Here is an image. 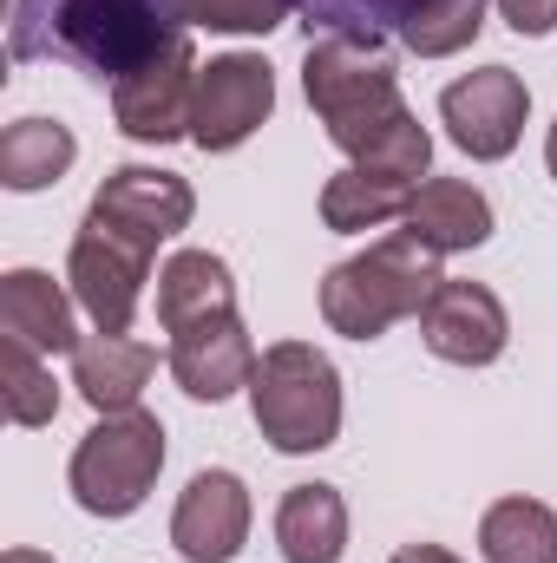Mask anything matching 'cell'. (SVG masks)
Instances as JSON below:
<instances>
[{
  "label": "cell",
  "mask_w": 557,
  "mask_h": 563,
  "mask_svg": "<svg viewBox=\"0 0 557 563\" xmlns=\"http://www.w3.org/2000/svg\"><path fill=\"white\" fill-rule=\"evenodd\" d=\"M302 92H308L315 119L328 125L335 151H348V164L401 177V184L426 177L433 139L401 99V73H394L387 40H348V33L315 40L302 59Z\"/></svg>",
  "instance_id": "cell-1"
},
{
  "label": "cell",
  "mask_w": 557,
  "mask_h": 563,
  "mask_svg": "<svg viewBox=\"0 0 557 563\" xmlns=\"http://www.w3.org/2000/svg\"><path fill=\"white\" fill-rule=\"evenodd\" d=\"M184 0H13V59H66L92 79H125L184 40Z\"/></svg>",
  "instance_id": "cell-2"
},
{
  "label": "cell",
  "mask_w": 557,
  "mask_h": 563,
  "mask_svg": "<svg viewBox=\"0 0 557 563\" xmlns=\"http://www.w3.org/2000/svg\"><path fill=\"white\" fill-rule=\"evenodd\" d=\"M439 256L419 243L414 230H394L381 243H368L361 256L335 263L328 282H321V321L348 341H381L394 321H407L433 301L439 288Z\"/></svg>",
  "instance_id": "cell-3"
},
{
  "label": "cell",
  "mask_w": 557,
  "mask_h": 563,
  "mask_svg": "<svg viewBox=\"0 0 557 563\" xmlns=\"http://www.w3.org/2000/svg\"><path fill=\"white\" fill-rule=\"evenodd\" d=\"M250 413H256V432L288 459L328 452L341 439V374H335V361L308 341L263 347L256 380H250Z\"/></svg>",
  "instance_id": "cell-4"
},
{
  "label": "cell",
  "mask_w": 557,
  "mask_h": 563,
  "mask_svg": "<svg viewBox=\"0 0 557 563\" xmlns=\"http://www.w3.org/2000/svg\"><path fill=\"white\" fill-rule=\"evenodd\" d=\"M157 472H164V426H157V413L132 407V413H99V426L73 445L66 485H73L79 511H92V518H132L151 498Z\"/></svg>",
  "instance_id": "cell-5"
},
{
  "label": "cell",
  "mask_w": 557,
  "mask_h": 563,
  "mask_svg": "<svg viewBox=\"0 0 557 563\" xmlns=\"http://www.w3.org/2000/svg\"><path fill=\"white\" fill-rule=\"evenodd\" d=\"M66 282H73V301L92 314V328L125 334L144 301V282H151V250L106 230L99 217H86L73 236V256H66Z\"/></svg>",
  "instance_id": "cell-6"
},
{
  "label": "cell",
  "mask_w": 557,
  "mask_h": 563,
  "mask_svg": "<svg viewBox=\"0 0 557 563\" xmlns=\"http://www.w3.org/2000/svg\"><path fill=\"white\" fill-rule=\"evenodd\" d=\"M197 53L190 40H171L157 59L132 66L125 79H112V119L119 132L139 144H177L190 139V112H197Z\"/></svg>",
  "instance_id": "cell-7"
},
{
  "label": "cell",
  "mask_w": 557,
  "mask_h": 563,
  "mask_svg": "<svg viewBox=\"0 0 557 563\" xmlns=\"http://www.w3.org/2000/svg\"><path fill=\"white\" fill-rule=\"evenodd\" d=\"M525 112H532V92H525V79L512 66H479V73H466V79H452L439 92L446 139L466 157H479V164H499V157L518 151Z\"/></svg>",
  "instance_id": "cell-8"
},
{
  "label": "cell",
  "mask_w": 557,
  "mask_h": 563,
  "mask_svg": "<svg viewBox=\"0 0 557 563\" xmlns=\"http://www.w3.org/2000/svg\"><path fill=\"white\" fill-rule=\"evenodd\" d=\"M276 112V73L256 53H223L197 73V112H190V144L197 151H237L256 139V125Z\"/></svg>",
  "instance_id": "cell-9"
},
{
  "label": "cell",
  "mask_w": 557,
  "mask_h": 563,
  "mask_svg": "<svg viewBox=\"0 0 557 563\" xmlns=\"http://www.w3.org/2000/svg\"><path fill=\"white\" fill-rule=\"evenodd\" d=\"M86 217H99L106 230L132 236L139 250L157 256V243H171L177 230H190L197 197H190V184H184L177 170H157V164H119V170L92 190Z\"/></svg>",
  "instance_id": "cell-10"
},
{
  "label": "cell",
  "mask_w": 557,
  "mask_h": 563,
  "mask_svg": "<svg viewBox=\"0 0 557 563\" xmlns=\"http://www.w3.org/2000/svg\"><path fill=\"white\" fill-rule=\"evenodd\" d=\"M419 341L452 367H492L512 341V321H505V301L485 282L446 276L433 288V301L419 308Z\"/></svg>",
  "instance_id": "cell-11"
},
{
  "label": "cell",
  "mask_w": 557,
  "mask_h": 563,
  "mask_svg": "<svg viewBox=\"0 0 557 563\" xmlns=\"http://www.w3.org/2000/svg\"><path fill=\"white\" fill-rule=\"evenodd\" d=\"M171 380L190 394V400H210V407H223L237 387H250L256 380V347H250V328H243V314H210V321H190V328H177L171 334Z\"/></svg>",
  "instance_id": "cell-12"
},
{
  "label": "cell",
  "mask_w": 557,
  "mask_h": 563,
  "mask_svg": "<svg viewBox=\"0 0 557 563\" xmlns=\"http://www.w3.org/2000/svg\"><path fill=\"white\" fill-rule=\"evenodd\" d=\"M250 538V485L237 472H197L171 511V544L184 563H230Z\"/></svg>",
  "instance_id": "cell-13"
},
{
  "label": "cell",
  "mask_w": 557,
  "mask_h": 563,
  "mask_svg": "<svg viewBox=\"0 0 557 563\" xmlns=\"http://www.w3.org/2000/svg\"><path fill=\"white\" fill-rule=\"evenodd\" d=\"M0 334L33 354H73L86 334L73 328V295L46 269H7L0 276Z\"/></svg>",
  "instance_id": "cell-14"
},
{
  "label": "cell",
  "mask_w": 557,
  "mask_h": 563,
  "mask_svg": "<svg viewBox=\"0 0 557 563\" xmlns=\"http://www.w3.org/2000/svg\"><path fill=\"white\" fill-rule=\"evenodd\" d=\"M401 223L414 230L433 256H459V250L492 243V203L466 177H419V190H414V203H407Z\"/></svg>",
  "instance_id": "cell-15"
},
{
  "label": "cell",
  "mask_w": 557,
  "mask_h": 563,
  "mask_svg": "<svg viewBox=\"0 0 557 563\" xmlns=\"http://www.w3.org/2000/svg\"><path fill=\"white\" fill-rule=\"evenodd\" d=\"M151 367H157V354L132 341V334H106V328H92L79 347H73V387H79V400L92 407V413H132L144 394V380H151Z\"/></svg>",
  "instance_id": "cell-16"
},
{
  "label": "cell",
  "mask_w": 557,
  "mask_h": 563,
  "mask_svg": "<svg viewBox=\"0 0 557 563\" xmlns=\"http://www.w3.org/2000/svg\"><path fill=\"white\" fill-rule=\"evenodd\" d=\"M210 314H237L230 263L210 256V250H177L157 269V321H164V334H177L190 321H210Z\"/></svg>",
  "instance_id": "cell-17"
},
{
  "label": "cell",
  "mask_w": 557,
  "mask_h": 563,
  "mask_svg": "<svg viewBox=\"0 0 557 563\" xmlns=\"http://www.w3.org/2000/svg\"><path fill=\"white\" fill-rule=\"evenodd\" d=\"M282 563H341L348 551V505L335 485H288L276 505Z\"/></svg>",
  "instance_id": "cell-18"
},
{
  "label": "cell",
  "mask_w": 557,
  "mask_h": 563,
  "mask_svg": "<svg viewBox=\"0 0 557 563\" xmlns=\"http://www.w3.org/2000/svg\"><path fill=\"white\" fill-rule=\"evenodd\" d=\"M414 190H419V184H401V177H381V170L348 164V170H335V177L321 184V223H328V230H341V236L381 230V223L407 217Z\"/></svg>",
  "instance_id": "cell-19"
},
{
  "label": "cell",
  "mask_w": 557,
  "mask_h": 563,
  "mask_svg": "<svg viewBox=\"0 0 557 563\" xmlns=\"http://www.w3.org/2000/svg\"><path fill=\"white\" fill-rule=\"evenodd\" d=\"M73 157H79V139L59 119H20V125L0 132V184L20 190V197L46 190L73 170Z\"/></svg>",
  "instance_id": "cell-20"
},
{
  "label": "cell",
  "mask_w": 557,
  "mask_h": 563,
  "mask_svg": "<svg viewBox=\"0 0 557 563\" xmlns=\"http://www.w3.org/2000/svg\"><path fill=\"white\" fill-rule=\"evenodd\" d=\"M485 563H557V511L545 498H499L479 518Z\"/></svg>",
  "instance_id": "cell-21"
},
{
  "label": "cell",
  "mask_w": 557,
  "mask_h": 563,
  "mask_svg": "<svg viewBox=\"0 0 557 563\" xmlns=\"http://www.w3.org/2000/svg\"><path fill=\"white\" fill-rule=\"evenodd\" d=\"M0 400H7L13 426H53V413H59L53 367L33 347H20V341H0Z\"/></svg>",
  "instance_id": "cell-22"
},
{
  "label": "cell",
  "mask_w": 557,
  "mask_h": 563,
  "mask_svg": "<svg viewBox=\"0 0 557 563\" xmlns=\"http://www.w3.org/2000/svg\"><path fill=\"white\" fill-rule=\"evenodd\" d=\"M479 33H485V0H426L401 26V46L419 59H446V53H466Z\"/></svg>",
  "instance_id": "cell-23"
},
{
  "label": "cell",
  "mask_w": 557,
  "mask_h": 563,
  "mask_svg": "<svg viewBox=\"0 0 557 563\" xmlns=\"http://www.w3.org/2000/svg\"><path fill=\"white\" fill-rule=\"evenodd\" d=\"M288 7H302L308 26H328V33H348V40H387L426 0H288Z\"/></svg>",
  "instance_id": "cell-24"
},
{
  "label": "cell",
  "mask_w": 557,
  "mask_h": 563,
  "mask_svg": "<svg viewBox=\"0 0 557 563\" xmlns=\"http://www.w3.org/2000/svg\"><path fill=\"white\" fill-rule=\"evenodd\" d=\"M184 20L210 33H276L288 0H184Z\"/></svg>",
  "instance_id": "cell-25"
},
{
  "label": "cell",
  "mask_w": 557,
  "mask_h": 563,
  "mask_svg": "<svg viewBox=\"0 0 557 563\" xmlns=\"http://www.w3.org/2000/svg\"><path fill=\"white\" fill-rule=\"evenodd\" d=\"M499 20L525 40H545L557 33V0H499Z\"/></svg>",
  "instance_id": "cell-26"
},
{
  "label": "cell",
  "mask_w": 557,
  "mask_h": 563,
  "mask_svg": "<svg viewBox=\"0 0 557 563\" xmlns=\"http://www.w3.org/2000/svg\"><path fill=\"white\" fill-rule=\"evenodd\" d=\"M394 563H459V558H452L446 544H401V551H394Z\"/></svg>",
  "instance_id": "cell-27"
},
{
  "label": "cell",
  "mask_w": 557,
  "mask_h": 563,
  "mask_svg": "<svg viewBox=\"0 0 557 563\" xmlns=\"http://www.w3.org/2000/svg\"><path fill=\"white\" fill-rule=\"evenodd\" d=\"M0 563H53V558H46V551H26V544H20V551H7Z\"/></svg>",
  "instance_id": "cell-28"
},
{
  "label": "cell",
  "mask_w": 557,
  "mask_h": 563,
  "mask_svg": "<svg viewBox=\"0 0 557 563\" xmlns=\"http://www.w3.org/2000/svg\"><path fill=\"white\" fill-rule=\"evenodd\" d=\"M545 164H551V177H557V125H551V139H545Z\"/></svg>",
  "instance_id": "cell-29"
}]
</instances>
